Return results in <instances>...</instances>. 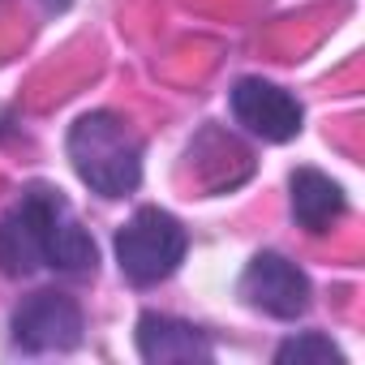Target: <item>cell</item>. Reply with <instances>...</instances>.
<instances>
[{"label":"cell","instance_id":"obj_5","mask_svg":"<svg viewBox=\"0 0 365 365\" xmlns=\"http://www.w3.org/2000/svg\"><path fill=\"white\" fill-rule=\"evenodd\" d=\"M241 297L254 309L292 322V318H301L309 309V279L284 254H258L241 275Z\"/></svg>","mask_w":365,"mask_h":365},{"label":"cell","instance_id":"obj_7","mask_svg":"<svg viewBox=\"0 0 365 365\" xmlns=\"http://www.w3.org/2000/svg\"><path fill=\"white\" fill-rule=\"evenodd\" d=\"M138 352L142 361H211V344L198 327L168 318V314H142L138 318Z\"/></svg>","mask_w":365,"mask_h":365},{"label":"cell","instance_id":"obj_9","mask_svg":"<svg viewBox=\"0 0 365 365\" xmlns=\"http://www.w3.org/2000/svg\"><path fill=\"white\" fill-rule=\"evenodd\" d=\"M95 258H99V250H95L91 232L73 220V211H65L52 232V245H48V267L61 275H91Z\"/></svg>","mask_w":365,"mask_h":365},{"label":"cell","instance_id":"obj_1","mask_svg":"<svg viewBox=\"0 0 365 365\" xmlns=\"http://www.w3.org/2000/svg\"><path fill=\"white\" fill-rule=\"evenodd\" d=\"M69 159L73 172L103 198H125L142 180V146L112 112H91L69 129Z\"/></svg>","mask_w":365,"mask_h":365},{"label":"cell","instance_id":"obj_10","mask_svg":"<svg viewBox=\"0 0 365 365\" xmlns=\"http://www.w3.org/2000/svg\"><path fill=\"white\" fill-rule=\"evenodd\" d=\"M275 361L279 365H344V352L318 335V331H305V335H292L275 348Z\"/></svg>","mask_w":365,"mask_h":365},{"label":"cell","instance_id":"obj_3","mask_svg":"<svg viewBox=\"0 0 365 365\" xmlns=\"http://www.w3.org/2000/svg\"><path fill=\"white\" fill-rule=\"evenodd\" d=\"M180 258H185V228L159 207H142L116 232V262H120L125 279H133L142 288L168 279L180 267Z\"/></svg>","mask_w":365,"mask_h":365},{"label":"cell","instance_id":"obj_8","mask_svg":"<svg viewBox=\"0 0 365 365\" xmlns=\"http://www.w3.org/2000/svg\"><path fill=\"white\" fill-rule=\"evenodd\" d=\"M288 185H292V215L301 228L322 232L331 220L344 215V190L331 176H322L318 168H297Z\"/></svg>","mask_w":365,"mask_h":365},{"label":"cell","instance_id":"obj_4","mask_svg":"<svg viewBox=\"0 0 365 365\" xmlns=\"http://www.w3.org/2000/svg\"><path fill=\"white\" fill-rule=\"evenodd\" d=\"M14 339L26 352H69L82 339V309L65 292H35L14 314Z\"/></svg>","mask_w":365,"mask_h":365},{"label":"cell","instance_id":"obj_2","mask_svg":"<svg viewBox=\"0 0 365 365\" xmlns=\"http://www.w3.org/2000/svg\"><path fill=\"white\" fill-rule=\"evenodd\" d=\"M65 211H69V202L56 190L31 185L22 194V202L0 220V271L14 279H26L39 267H48V245H52V232Z\"/></svg>","mask_w":365,"mask_h":365},{"label":"cell","instance_id":"obj_6","mask_svg":"<svg viewBox=\"0 0 365 365\" xmlns=\"http://www.w3.org/2000/svg\"><path fill=\"white\" fill-rule=\"evenodd\" d=\"M232 116L262 142H288L301 133V103L262 78H241L232 86Z\"/></svg>","mask_w":365,"mask_h":365}]
</instances>
